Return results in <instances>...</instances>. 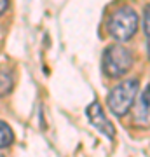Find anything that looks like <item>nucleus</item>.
I'll return each mask as SVG.
<instances>
[{"label":"nucleus","instance_id":"0eeeda50","mask_svg":"<svg viewBox=\"0 0 150 157\" xmlns=\"http://www.w3.org/2000/svg\"><path fill=\"white\" fill-rule=\"evenodd\" d=\"M14 141V133L9 124H6L4 121H0V148H6Z\"/></svg>","mask_w":150,"mask_h":157},{"label":"nucleus","instance_id":"1a4fd4ad","mask_svg":"<svg viewBox=\"0 0 150 157\" xmlns=\"http://www.w3.org/2000/svg\"><path fill=\"white\" fill-rule=\"evenodd\" d=\"M7 7H9V0H0V16L7 11Z\"/></svg>","mask_w":150,"mask_h":157},{"label":"nucleus","instance_id":"9d476101","mask_svg":"<svg viewBox=\"0 0 150 157\" xmlns=\"http://www.w3.org/2000/svg\"><path fill=\"white\" fill-rule=\"evenodd\" d=\"M0 157H4V155H2V154H0Z\"/></svg>","mask_w":150,"mask_h":157},{"label":"nucleus","instance_id":"f257e3e1","mask_svg":"<svg viewBox=\"0 0 150 157\" xmlns=\"http://www.w3.org/2000/svg\"><path fill=\"white\" fill-rule=\"evenodd\" d=\"M108 33L119 42H128L138 30V14L131 7H121L110 14L106 21Z\"/></svg>","mask_w":150,"mask_h":157},{"label":"nucleus","instance_id":"6e6552de","mask_svg":"<svg viewBox=\"0 0 150 157\" xmlns=\"http://www.w3.org/2000/svg\"><path fill=\"white\" fill-rule=\"evenodd\" d=\"M143 26H145V37H147V54H148V58H150V6L145 7Z\"/></svg>","mask_w":150,"mask_h":157},{"label":"nucleus","instance_id":"20e7f679","mask_svg":"<svg viewBox=\"0 0 150 157\" xmlns=\"http://www.w3.org/2000/svg\"><path fill=\"white\" fill-rule=\"evenodd\" d=\"M86 113H87L89 122L93 124V128H96L101 135L106 136L108 140H113V138H115V128H113V124L106 119L105 112H103V107L100 105V101H96V100L93 101L87 107Z\"/></svg>","mask_w":150,"mask_h":157},{"label":"nucleus","instance_id":"39448f33","mask_svg":"<svg viewBox=\"0 0 150 157\" xmlns=\"http://www.w3.org/2000/svg\"><path fill=\"white\" fill-rule=\"evenodd\" d=\"M134 121L138 126H150V86H147L143 89V93H140L138 103L134 105Z\"/></svg>","mask_w":150,"mask_h":157},{"label":"nucleus","instance_id":"423d86ee","mask_svg":"<svg viewBox=\"0 0 150 157\" xmlns=\"http://www.w3.org/2000/svg\"><path fill=\"white\" fill-rule=\"evenodd\" d=\"M12 84H14V78H12V73L6 68L0 70V96H6L11 93Z\"/></svg>","mask_w":150,"mask_h":157},{"label":"nucleus","instance_id":"f03ea898","mask_svg":"<svg viewBox=\"0 0 150 157\" xmlns=\"http://www.w3.org/2000/svg\"><path fill=\"white\" fill-rule=\"evenodd\" d=\"M138 87H140L138 78H128V80H122L121 84H117L106 98L110 112L117 117H124L131 110L134 100H136Z\"/></svg>","mask_w":150,"mask_h":157},{"label":"nucleus","instance_id":"7ed1b4c3","mask_svg":"<svg viewBox=\"0 0 150 157\" xmlns=\"http://www.w3.org/2000/svg\"><path fill=\"white\" fill-rule=\"evenodd\" d=\"M133 67V54L131 51L122 47L121 44L110 45L103 54V70L110 78H119L126 75Z\"/></svg>","mask_w":150,"mask_h":157}]
</instances>
